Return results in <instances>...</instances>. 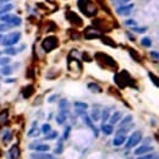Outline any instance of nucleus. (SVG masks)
Wrapping results in <instances>:
<instances>
[{
  "label": "nucleus",
  "instance_id": "nucleus-14",
  "mask_svg": "<svg viewBox=\"0 0 159 159\" xmlns=\"http://www.w3.org/2000/svg\"><path fill=\"white\" fill-rule=\"evenodd\" d=\"M102 130L105 135H111L113 134V126L111 125H108V124H104L102 126Z\"/></svg>",
  "mask_w": 159,
  "mask_h": 159
},
{
  "label": "nucleus",
  "instance_id": "nucleus-22",
  "mask_svg": "<svg viewBox=\"0 0 159 159\" xmlns=\"http://www.w3.org/2000/svg\"><path fill=\"white\" fill-rule=\"evenodd\" d=\"M88 88H89L91 91H93V92L95 91L97 93L101 92V87H99L98 84H95V83H89V84H88Z\"/></svg>",
  "mask_w": 159,
  "mask_h": 159
},
{
  "label": "nucleus",
  "instance_id": "nucleus-40",
  "mask_svg": "<svg viewBox=\"0 0 159 159\" xmlns=\"http://www.w3.org/2000/svg\"><path fill=\"white\" fill-rule=\"evenodd\" d=\"M3 39H4V36H3V35H0V44H2V42H3Z\"/></svg>",
  "mask_w": 159,
  "mask_h": 159
},
{
  "label": "nucleus",
  "instance_id": "nucleus-2",
  "mask_svg": "<svg viewBox=\"0 0 159 159\" xmlns=\"http://www.w3.org/2000/svg\"><path fill=\"white\" fill-rule=\"evenodd\" d=\"M56 47H58V38L54 37V36L47 37V38L43 41V43H42V48H43L47 53L51 51V50L55 49Z\"/></svg>",
  "mask_w": 159,
  "mask_h": 159
},
{
  "label": "nucleus",
  "instance_id": "nucleus-27",
  "mask_svg": "<svg viewBox=\"0 0 159 159\" xmlns=\"http://www.w3.org/2000/svg\"><path fill=\"white\" fill-rule=\"evenodd\" d=\"M5 53H6L8 55H15V54L17 53V50H16V49H14L12 47H9V48H6V49H5Z\"/></svg>",
  "mask_w": 159,
  "mask_h": 159
},
{
  "label": "nucleus",
  "instance_id": "nucleus-3",
  "mask_svg": "<svg viewBox=\"0 0 159 159\" xmlns=\"http://www.w3.org/2000/svg\"><path fill=\"white\" fill-rule=\"evenodd\" d=\"M20 38H21V33H20V32H14V33H10L9 36L4 37L2 44H4L5 47H11V45L16 44L20 41Z\"/></svg>",
  "mask_w": 159,
  "mask_h": 159
},
{
  "label": "nucleus",
  "instance_id": "nucleus-13",
  "mask_svg": "<svg viewBox=\"0 0 159 159\" xmlns=\"http://www.w3.org/2000/svg\"><path fill=\"white\" fill-rule=\"evenodd\" d=\"M9 26H20L21 25V18L18 17V16H14L12 15V17H11V20L9 21Z\"/></svg>",
  "mask_w": 159,
  "mask_h": 159
},
{
  "label": "nucleus",
  "instance_id": "nucleus-39",
  "mask_svg": "<svg viewBox=\"0 0 159 159\" xmlns=\"http://www.w3.org/2000/svg\"><path fill=\"white\" fill-rule=\"evenodd\" d=\"M6 82H8V83H12L14 80H12V78H9V80H6Z\"/></svg>",
  "mask_w": 159,
  "mask_h": 159
},
{
  "label": "nucleus",
  "instance_id": "nucleus-34",
  "mask_svg": "<svg viewBox=\"0 0 159 159\" xmlns=\"http://www.w3.org/2000/svg\"><path fill=\"white\" fill-rule=\"evenodd\" d=\"M125 23H126L127 26H135V25H136V21H135V20H127Z\"/></svg>",
  "mask_w": 159,
  "mask_h": 159
},
{
  "label": "nucleus",
  "instance_id": "nucleus-32",
  "mask_svg": "<svg viewBox=\"0 0 159 159\" xmlns=\"http://www.w3.org/2000/svg\"><path fill=\"white\" fill-rule=\"evenodd\" d=\"M115 4H121V5H125V4H129L130 0H113Z\"/></svg>",
  "mask_w": 159,
  "mask_h": 159
},
{
  "label": "nucleus",
  "instance_id": "nucleus-37",
  "mask_svg": "<svg viewBox=\"0 0 159 159\" xmlns=\"http://www.w3.org/2000/svg\"><path fill=\"white\" fill-rule=\"evenodd\" d=\"M151 56L154 58L155 60H158V53L157 51H151Z\"/></svg>",
  "mask_w": 159,
  "mask_h": 159
},
{
  "label": "nucleus",
  "instance_id": "nucleus-12",
  "mask_svg": "<svg viewBox=\"0 0 159 159\" xmlns=\"http://www.w3.org/2000/svg\"><path fill=\"white\" fill-rule=\"evenodd\" d=\"M65 121H66V113L60 111V113H59V115L56 116V122L61 125V124H64Z\"/></svg>",
  "mask_w": 159,
  "mask_h": 159
},
{
  "label": "nucleus",
  "instance_id": "nucleus-21",
  "mask_svg": "<svg viewBox=\"0 0 159 159\" xmlns=\"http://www.w3.org/2000/svg\"><path fill=\"white\" fill-rule=\"evenodd\" d=\"M157 158H158L157 154H143L138 157V159H157Z\"/></svg>",
  "mask_w": 159,
  "mask_h": 159
},
{
  "label": "nucleus",
  "instance_id": "nucleus-25",
  "mask_svg": "<svg viewBox=\"0 0 159 159\" xmlns=\"http://www.w3.org/2000/svg\"><path fill=\"white\" fill-rule=\"evenodd\" d=\"M42 132H43L44 135H47L48 132H50V125H49V124H44V125L42 126Z\"/></svg>",
  "mask_w": 159,
  "mask_h": 159
},
{
  "label": "nucleus",
  "instance_id": "nucleus-31",
  "mask_svg": "<svg viewBox=\"0 0 159 159\" xmlns=\"http://www.w3.org/2000/svg\"><path fill=\"white\" fill-rule=\"evenodd\" d=\"M9 28H10L9 25H6V23H0V32H5V31H8Z\"/></svg>",
  "mask_w": 159,
  "mask_h": 159
},
{
  "label": "nucleus",
  "instance_id": "nucleus-24",
  "mask_svg": "<svg viewBox=\"0 0 159 159\" xmlns=\"http://www.w3.org/2000/svg\"><path fill=\"white\" fill-rule=\"evenodd\" d=\"M11 17H12V15H11V14H6V15L0 16V20H2L3 22H6V23H9V21L11 20Z\"/></svg>",
  "mask_w": 159,
  "mask_h": 159
},
{
  "label": "nucleus",
  "instance_id": "nucleus-30",
  "mask_svg": "<svg viewBox=\"0 0 159 159\" xmlns=\"http://www.w3.org/2000/svg\"><path fill=\"white\" fill-rule=\"evenodd\" d=\"M102 119H103V121H107L109 119V109H104V111L102 114Z\"/></svg>",
  "mask_w": 159,
  "mask_h": 159
},
{
  "label": "nucleus",
  "instance_id": "nucleus-26",
  "mask_svg": "<svg viewBox=\"0 0 159 159\" xmlns=\"http://www.w3.org/2000/svg\"><path fill=\"white\" fill-rule=\"evenodd\" d=\"M132 31L136 32V33H143V32L147 31L146 27H132Z\"/></svg>",
  "mask_w": 159,
  "mask_h": 159
},
{
  "label": "nucleus",
  "instance_id": "nucleus-5",
  "mask_svg": "<svg viewBox=\"0 0 159 159\" xmlns=\"http://www.w3.org/2000/svg\"><path fill=\"white\" fill-rule=\"evenodd\" d=\"M32 159H56L53 154H49L48 152H36L33 154H31Z\"/></svg>",
  "mask_w": 159,
  "mask_h": 159
},
{
  "label": "nucleus",
  "instance_id": "nucleus-4",
  "mask_svg": "<svg viewBox=\"0 0 159 159\" xmlns=\"http://www.w3.org/2000/svg\"><path fill=\"white\" fill-rule=\"evenodd\" d=\"M141 140H142V132H141V131H135V132L130 136L129 141H127V143H126V148H127V149L134 148L136 144L140 143Z\"/></svg>",
  "mask_w": 159,
  "mask_h": 159
},
{
  "label": "nucleus",
  "instance_id": "nucleus-41",
  "mask_svg": "<svg viewBox=\"0 0 159 159\" xmlns=\"http://www.w3.org/2000/svg\"><path fill=\"white\" fill-rule=\"evenodd\" d=\"M6 2H10V0H0V4L3 5V3H6Z\"/></svg>",
  "mask_w": 159,
  "mask_h": 159
},
{
  "label": "nucleus",
  "instance_id": "nucleus-8",
  "mask_svg": "<svg viewBox=\"0 0 159 159\" xmlns=\"http://www.w3.org/2000/svg\"><path fill=\"white\" fill-rule=\"evenodd\" d=\"M68 18H69L72 23H76L77 26L82 25V20H81V17H80L77 14H75V12H69V14H68Z\"/></svg>",
  "mask_w": 159,
  "mask_h": 159
},
{
  "label": "nucleus",
  "instance_id": "nucleus-10",
  "mask_svg": "<svg viewBox=\"0 0 159 159\" xmlns=\"http://www.w3.org/2000/svg\"><path fill=\"white\" fill-rule=\"evenodd\" d=\"M29 148L36 149V152H48L49 151V146L48 144H31Z\"/></svg>",
  "mask_w": 159,
  "mask_h": 159
},
{
  "label": "nucleus",
  "instance_id": "nucleus-28",
  "mask_svg": "<svg viewBox=\"0 0 159 159\" xmlns=\"http://www.w3.org/2000/svg\"><path fill=\"white\" fill-rule=\"evenodd\" d=\"M10 62V58H0V65H3V66H5V65H8V64Z\"/></svg>",
  "mask_w": 159,
  "mask_h": 159
},
{
  "label": "nucleus",
  "instance_id": "nucleus-33",
  "mask_svg": "<svg viewBox=\"0 0 159 159\" xmlns=\"http://www.w3.org/2000/svg\"><path fill=\"white\" fill-rule=\"evenodd\" d=\"M148 75H149V78H151V80L154 82V84H155V86H158V80H157V77H155V76H154L152 72H149Z\"/></svg>",
  "mask_w": 159,
  "mask_h": 159
},
{
  "label": "nucleus",
  "instance_id": "nucleus-17",
  "mask_svg": "<svg viewBox=\"0 0 159 159\" xmlns=\"http://www.w3.org/2000/svg\"><path fill=\"white\" fill-rule=\"evenodd\" d=\"M131 121H132V116L131 115H127L121 122H120V127H122V126H126V125H129V124H131Z\"/></svg>",
  "mask_w": 159,
  "mask_h": 159
},
{
  "label": "nucleus",
  "instance_id": "nucleus-42",
  "mask_svg": "<svg viewBox=\"0 0 159 159\" xmlns=\"http://www.w3.org/2000/svg\"><path fill=\"white\" fill-rule=\"evenodd\" d=\"M0 54H2V51H0Z\"/></svg>",
  "mask_w": 159,
  "mask_h": 159
},
{
  "label": "nucleus",
  "instance_id": "nucleus-36",
  "mask_svg": "<svg viewBox=\"0 0 159 159\" xmlns=\"http://www.w3.org/2000/svg\"><path fill=\"white\" fill-rule=\"evenodd\" d=\"M69 132H70V127H66V131H64V138H68L69 137Z\"/></svg>",
  "mask_w": 159,
  "mask_h": 159
},
{
  "label": "nucleus",
  "instance_id": "nucleus-38",
  "mask_svg": "<svg viewBox=\"0 0 159 159\" xmlns=\"http://www.w3.org/2000/svg\"><path fill=\"white\" fill-rule=\"evenodd\" d=\"M56 98H58V95H56V94H54V95H51V97H50V98H49L48 101H49V102L51 103V102H53V101H55Z\"/></svg>",
  "mask_w": 159,
  "mask_h": 159
},
{
  "label": "nucleus",
  "instance_id": "nucleus-16",
  "mask_svg": "<svg viewBox=\"0 0 159 159\" xmlns=\"http://www.w3.org/2000/svg\"><path fill=\"white\" fill-rule=\"evenodd\" d=\"M12 9H14V5H12V4H5L2 9H0V15H3V14H5V12L8 14V12H9L10 10H12Z\"/></svg>",
  "mask_w": 159,
  "mask_h": 159
},
{
  "label": "nucleus",
  "instance_id": "nucleus-20",
  "mask_svg": "<svg viewBox=\"0 0 159 159\" xmlns=\"http://www.w3.org/2000/svg\"><path fill=\"white\" fill-rule=\"evenodd\" d=\"M141 42H142V45H144V47H147V48L152 45V41H151V38H148V37H143Z\"/></svg>",
  "mask_w": 159,
  "mask_h": 159
},
{
  "label": "nucleus",
  "instance_id": "nucleus-1",
  "mask_svg": "<svg viewBox=\"0 0 159 159\" xmlns=\"http://www.w3.org/2000/svg\"><path fill=\"white\" fill-rule=\"evenodd\" d=\"M78 9L86 15V16H94L97 14V8L93 4L92 0H78L77 2Z\"/></svg>",
  "mask_w": 159,
  "mask_h": 159
},
{
  "label": "nucleus",
  "instance_id": "nucleus-29",
  "mask_svg": "<svg viewBox=\"0 0 159 159\" xmlns=\"http://www.w3.org/2000/svg\"><path fill=\"white\" fill-rule=\"evenodd\" d=\"M92 120H94V121L99 120V111H98L97 109L93 110V113H92Z\"/></svg>",
  "mask_w": 159,
  "mask_h": 159
},
{
  "label": "nucleus",
  "instance_id": "nucleus-9",
  "mask_svg": "<svg viewBox=\"0 0 159 159\" xmlns=\"http://www.w3.org/2000/svg\"><path fill=\"white\" fill-rule=\"evenodd\" d=\"M125 141H126V136L125 135H116L114 137V140H113V144L116 146V147H119V146L124 144Z\"/></svg>",
  "mask_w": 159,
  "mask_h": 159
},
{
  "label": "nucleus",
  "instance_id": "nucleus-7",
  "mask_svg": "<svg viewBox=\"0 0 159 159\" xmlns=\"http://www.w3.org/2000/svg\"><path fill=\"white\" fill-rule=\"evenodd\" d=\"M149 152H153V147H152V146H146V144H143V146L138 147V148L135 151V154H136V155H143V154H147V153H149Z\"/></svg>",
  "mask_w": 159,
  "mask_h": 159
},
{
  "label": "nucleus",
  "instance_id": "nucleus-6",
  "mask_svg": "<svg viewBox=\"0 0 159 159\" xmlns=\"http://www.w3.org/2000/svg\"><path fill=\"white\" fill-rule=\"evenodd\" d=\"M132 9H134V4H125L121 8H118L116 12L119 15H130L131 11H132Z\"/></svg>",
  "mask_w": 159,
  "mask_h": 159
},
{
  "label": "nucleus",
  "instance_id": "nucleus-11",
  "mask_svg": "<svg viewBox=\"0 0 159 159\" xmlns=\"http://www.w3.org/2000/svg\"><path fill=\"white\" fill-rule=\"evenodd\" d=\"M68 107H69V103H68V101H66V99H62V101H60V103H59L60 111L68 113Z\"/></svg>",
  "mask_w": 159,
  "mask_h": 159
},
{
  "label": "nucleus",
  "instance_id": "nucleus-35",
  "mask_svg": "<svg viewBox=\"0 0 159 159\" xmlns=\"http://www.w3.org/2000/svg\"><path fill=\"white\" fill-rule=\"evenodd\" d=\"M61 149H62V144H61V142H59V143H58V148L55 149V153L59 154V153L61 152Z\"/></svg>",
  "mask_w": 159,
  "mask_h": 159
},
{
  "label": "nucleus",
  "instance_id": "nucleus-15",
  "mask_svg": "<svg viewBox=\"0 0 159 159\" xmlns=\"http://www.w3.org/2000/svg\"><path fill=\"white\" fill-rule=\"evenodd\" d=\"M120 118H121V113H120V111H115V113L110 116V122H111V124H116V122L120 120Z\"/></svg>",
  "mask_w": 159,
  "mask_h": 159
},
{
  "label": "nucleus",
  "instance_id": "nucleus-23",
  "mask_svg": "<svg viewBox=\"0 0 159 159\" xmlns=\"http://www.w3.org/2000/svg\"><path fill=\"white\" fill-rule=\"evenodd\" d=\"M58 137V132L56 131H51V132H48L47 136H45V140H53V138H56Z\"/></svg>",
  "mask_w": 159,
  "mask_h": 159
},
{
  "label": "nucleus",
  "instance_id": "nucleus-19",
  "mask_svg": "<svg viewBox=\"0 0 159 159\" xmlns=\"http://www.w3.org/2000/svg\"><path fill=\"white\" fill-rule=\"evenodd\" d=\"M11 71H12V69L10 68V66H4V68H2V74L3 75H5V76H9V75H11Z\"/></svg>",
  "mask_w": 159,
  "mask_h": 159
},
{
  "label": "nucleus",
  "instance_id": "nucleus-18",
  "mask_svg": "<svg viewBox=\"0 0 159 159\" xmlns=\"http://www.w3.org/2000/svg\"><path fill=\"white\" fill-rule=\"evenodd\" d=\"M87 107H88V105H87L86 103H82V102H76V103H75V108H76L77 110H83V111H84V110L87 109Z\"/></svg>",
  "mask_w": 159,
  "mask_h": 159
}]
</instances>
